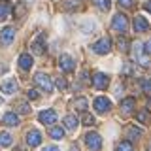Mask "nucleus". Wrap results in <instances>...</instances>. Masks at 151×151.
Returning <instances> with one entry per match:
<instances>
[{
    "label": "nucleus",
    "instance_id": "23",
    "mask_svg": "<svg viewBox=\"0 0 151 151\" xmlns=\"http://www.w3.org/2000/svg\"><path fill=\"white\" fill-rule=\"evenodd\" d=\"M117 45H119V49H123V51H129L130 49V42L129 40H127V38L125 36H119V38H117Z\"/></svg>",
    "mask_w": 151,
    "mask_h": 151
},
{
    "label": "nucleus",
    "instance_id": "22",
    "mask_svg": "<svg viewBox=\"0 0 151 151\" xmlns=\"http://www.w3.org/2000/svg\"><path fill=\"white\" fill-rule=\"evenodd\" d=\"M12 136L8 134V132H0V145H4V147H8V145H12Z\"/></svg>",
    "mask_w": 151,
    "mask_h": 151
},
{
    "label": "nucleus",
    "instance_id": "33",
    "mask_svg": "<svg viewBox=\"0 0 151 151\" xmlns=\"http://www.w3.org/2000/svg\"><path fill=\"white\" fill-rule=\"evenodd\" d=\"M23 13H25V8H23V6H17V8H15V17L19 19V17L23 15Z\"/></svg>",
    "mask_w": 151,
    "mask_h": 151
},
{
    "label": "nucleus",
    "instance_id": "11",
    "mask_svg": "<svg viewBox=\"0 0 151 151\" xmlns=\"http://www.w3.org/2000/svg\"><path fill=\"white\" fill-rule=\"evenodd\" d=\"M30 49H32V53H34V55H44V51H45L44 34H40L34 42H32V44H30Z\"/></svg>",
    "mask_w": 151,
    "mask_h": 151
},
{
    "label": "nucleus",
    "instance_id": "19",
    "mask_svg": "<svg viewBox=\"0 0 151 151\" xmlns=\"http://www.w3.org/2000/svg\"><path fill=\"white\" fill-rule=\"evenodd\" d=\"M132 51H134V59H136V60H140V57L144 55V44H140V42L132 44Z\"/></svg>",
    "mask_w": 151,
    "mask_h": 151
},
{
    "label": "nucleus",
    "instance_id": "31",
    "mask_svg": "<svg viewBox=\"0 0 151 151\" xmlns=\"http://www.w3.org/2000/svg\"><path fill=\"white\" fill-rule=\"evenodd\" d=\"M57 87H59V91H64V89L68 87L66 79H64V78H59V79H57Z\"/></svg>",
    "mask_w": 151,
    "mask_h": 151
},
{
    "label": "nucleus",
    "instance_id": "3",
    "mask_svg": "<svg viewBox=\"0 0 151 151\" xmlns=\"http://www.w3.org/2000/svg\"><path fill=\"white\" fill-rule=\"evenodd\" d=\"M85 142H87V145H89L91 151H98L102 147V138H100V134H96V132H89V134L85 136Z\"/></svg>",
    "mask_w": 151,
    "mask_h": 151
},
{
    "label": "nucleus",
    "instance_id": "34",
    "mask_svg": "<svg viewBox=\"0 0 151 151\" xmlns=\"http://www.w3.org/2000/svg\"><path fill=\"white\" fill-rule=\"evenodd\" d=\"M38 96H40V94H38L36 89H30V91H28V98H34V100H36Z\"/></svg>",
    "mask_w": 151,
    "mask_h": 151
},
{
    "label": "nucleus",
    "instance_id": "9",
    "mask_svg": "<svg viewBox=\"0 0 151 151\" xmlns=\"http://www.w3.org/2000/svg\"><path fill=\"white\" fill-rule=\"evenodd\" d=\"M111 108V102H110V98H106V96H98V98H94V110H96L98 113H104V111H108Z\"/></svg>",
    "mask_w": 151,
    "mask_h": 151
},
{
    "label": "nucleus",
    "instance_id": "25",
    "mask_svg": "<svg viewBox=\"0 0 151 151\" xmlns=\"http://www.w3.org/2000/svg\"><path fill=\"white\" fill-rule=\"evenodd\" d=\"M74 106H76V110H79V111H85V108H87V100L81 96V98H76L74 100Z\"/></svg>",
    "mask_w": 151,
    "mask_h": 151
},
{
    "label": "nucleus",
    "instance_id": "16",
    "mask_svg": "<svg viewBox=\"0 0 151 151\" xmlns=\"http://www.w3.org/2000/svg\"><path fill=\"white\" fill-rule=\"evenodd\" d=\"M125 136L129 140H138L142 136V130L136 129V127H127V129H125Z\"/></svg>",
    "mask_w": 151,
    "mask_h": 151
},
{
    "label": "nucleus",
    "instance_id": "32",
    "mask_svg": "<svg viewBox=\"0 0 151 151\" xmlns=\"http://www.w3.org/2000/svg\"><path fill=\"white\" fill-rule=\"evenodd\" d=\"M142 89H144L145 93H151V79H145V81L142 83Z\"/></svg>",
    "mask_w": 151,
    "mask_h": 151
},
{
    "label": "nucleus",
    "instance_id": "13",
    "mask_svg": "<svg viewBox=\"0 0 151 151\" xmlns=\"http://www.w3.org/2000/svg\"><path fill=\"white\" fill-rule=\"evenodd\" d=\"M134 30L136 32H145V30H149V23H147V19L145 17H134Z\"/></svg>",
    "mask_w": 151,
    "mask_h": 151
},
{
    "label": "nucleus",
    "instance_id": "18",
    "mask_svg": "<svg viewBox=\"0 0 151 151\" xmlns=\"http://www.w3.org/2000/svg\"><path fill=\"white\" fill-rule=\"evenodd\" d=\"M49 136L53 140H63L64 138V129H60V127H51V129H49Z\"/></svg>",
    "mask_w": 151,
    "mask_h": 151
},
{
    "label": "nucleus",
    "instance_id": "17",
    "mask_svg": "<svg viewBox=\"0 0 151 151\" xmlns=\"http://www.w3.org/2000/svg\"><path fill=\"white\" fill-rule=\"evenodd\" d=\"M134 104H136L134 98H132V96H127L125 100L121 102V110H123V113H130L132 108H134Z\"/></svg>",
    "mask_w": 151,
    "mask_h": 151
},
{
    "label": "nucleus",
    "instance_id": "28",
    "mask_svg": "<svg viewBox=\"0 0 151 151\" xmlns=\"http://www.w3.org/2000/svg\"><path fill=\"white\" fill-rule=\"evenodd\" d=\"M81 123H83L85 127H91V125H94V115H91V113H83Z\"/></svg>",
    "mask_w": 151,
    "mask_h": 151
},
{
    "label": "nucleus",
    "instance_id": "8",
    "mask_svg": "<svg viewBox=\"0 0 151 151\" xmlns=\"http://www.w3.org/2000/svg\"><path fill=\"white\" fill-rule=\"evenodd\" d=\"M59 66H60V70H63V72H72V70L76 68V63H74V59L70 55H60Z\"/></svg>",
    "mask_w": 151,
    "mask_h": 151
},
{
    "label": "nucleus",
    "instance_id": "4",
    "mask_svg": "<svg viewBox=\"0 0 151 151\" xmlns=\"http://www.w3.org/2000/svg\"><path fill=\"white\" fill-rule=\"evenodd\" d=\"M111 28H115V30H119V32H127V28H129V19L123 15V13H117L111 21Z\"/></svg>",
    "mask_w": 151,
    "mask_h": 151
},
{
    "label": "nucleus",
    "instance_id": "1",
    "mask_svg": "<svg viewBox=\"0 0 151 151\" xmlns=\"http://www.w3.org/2000/svg\"><path fill=\"white\" fill-rule=\"evenodd\" d=\"M34 81L40 85L42 89H44L45 93H51L53 91V81H51V78L47 74H44V72H38L36 76H34Z\"/></svg>",
    "mask_w": 151,
    "mask_h": 151
},
{
    "label": "nucleus",
    "instance_id": "41",
    "mask_svg": "<svg viewBox=\"0 0 151 151\" xmlns=\"http://www.w3.org/2000/svg\"><path fill=\"white\" fill-rule=\"evenodd\" d=\"M149 108H151V98H149Z\"/></svg>",
    "mask_w": 151,
    "mask_h": 151
},
{
    "label": "nucleus",
    "instance_id": "5",
    "mask_svg": "<svg viewBox=\"0 0 151 151\" xmlns=\"http://www.w3.org/2000/svg\"><path fill=\"white\" fill-rule=\"evenodd\" d=\"M108 83H110V78H108L106 74H102V72L93 74V85L98 89V91H104V89L108 87Z\"/></svg>",
    "mask_w": 151,
    "mask_h": 151
},
{
    "label": "nucleus",
    "instance_id": "6",
    "mask_svg": "<svg viewBox=\"0 0 151 151\" xmlns=\"http://www.w3.org/2000/svg\"><path fill=\"white\" fill-rule=\"evenodd\" d=\"M13 38H15V28L13 27H4L2 30H0V42H2L4 45H9L13 42Z\"/></svg>",
    "mask_w": 151,
    "mask_h": 151
},
{
    "label": "nucleus",
    "instance_id": "7",
    "mask_svg": "<svg viewBox=\"0 0 151 151\" xmlns=\"http://www.w3.org/2000/svg\"><path fill=\"white\" fill-rule=\"evenodd\" d=\"M17 81L13 78H8V79H4L2 85H0V91H2L4 94H13V93H17Z\"/></svg>",
    "mask_w": 151,
    "mask_h": 151
},
{
    "label": "nucleus",
    "instance_id": "30",
    "mask_svg": "<svg viewBox=\"0 0 151 151\" xmlns=\"http://www.w3.org/2000/svg\"><path fill=\"white\" fill-rule=\"evenodd\" d=\"M17 111H21V113H28V111H30V108H28V104H27V102H21V104H17Z\"/></svg>",
    "mask_w": 151,
    "mask_h": 151
},
{
    "label": "nucleus",
    "instance_id": "39",
    "mask_svg": "<svg viewBox=\"0 0 151 151\" xmlns=\"http://www.w3.org/2000/svg\"><path fill=\"white\" fill-rule=\"evenodd\" d=\"M70 151H79V149H78V145L74 144V145H72V149H70Z\"/></svg>",
    "mask_w": 151,
    "mask_h": 151
},
{
    "label": "nucleus",
    "instance_id": "12",
    "mask_svg": "<svg viewBox=\"0 0 151 151\" xmlns=\"http://www.w3.org/2000/svg\"><path fill=\"white\" fill-rule=\"evenodd\" d=\"M27 144L30 145V147H38V145L42 144V132L40 130H30L27 134Z\"/></svg>",
    "mask_w": 151,
    "mask_h": 151
},
{
    "label": "nucleus",
    "instance_id": "36",
    "mask_svg": "<svg viewBox=\"0 0 151 151\" xmlns=\"http://www.w3.org/2000/svg\"><path fill=\"white\" fill-rule=\"evenodd\" d=\"M144 51H145V53H147V55H151V40H149L147 44L144 45Z\"/></svg>",
    "mask_w": 151,
    "mask_h": 151
},
{
    "label": "nucleus",
    "instance_id": "35",
    "mask_svg": "<svg viewBox=\"0 0 151 151\" xmlns=\"http://www.w3.org/2000/svg\"><path fill=\"white\" fill-rule=\"evenodd\" d=\"M117 2H119L121 6H125V8H130L132 6V0H117Z\"/></svg>",
    "mask_w": 151,
    "mask_h": 151
},
{
    "label": "nucleus",
    "instance_id": "20",
    "mask_svg": "<svg viewBox=\"0 0 151 151\" xmlns=\"http://www.w3.org/2000/svg\"><path fill=\"white\" fill-rule=\"evenodd\" d=\"M76 125H78V119H76L74 115H66V117H64V127H66L68 130H74Z\"/></svg>",
    "mask_w": 151,
    "mask_h": 151
},
{
    "label": "nucleus",
    "instance_id": "40",
    "mask_svg": "<svg viewBox=\"0 0 151 151\" xmlns=\"http://www.w3.org/2000/svg\"><path fill=\"white\" fill-rule=\"evenodd\" d=\"M25 2H27V4H30V2H32V0H25Z\"/></svg>",
    "mask_w": 151,
    "mask_h": 151
},
{
    "label": "nucleus",
    "instance_id": "24",
    "mask_svg": "<svg viewBox=\"0 0 151 151\" xmlns=\"http://www.w3.org/2000/svg\"><path fill=\"white\" fill-rule=\"evenodd\" d=\"M93 2H94V6H96V8H100L102 12L110 9V6H111V2H110V0H93Z\"/></svg>",
    "mask_w": 151,
    "mask_h": 151
},
{
    "label": "nucleus",
    "instance_id": "27",
    "mask_svg": "<svg viewBox=\"0 0 151 151\" xmlns=\"http://www.w3.org/2000/svg\"><path fill=\"white\" fill-rule=\"evenodd\" d=\"M136 119H138L140 123H147L149 121V111L147 110H140L138 113H136Z\"/></svg>",
    "mask_w": 151,
    "mask_h": 151
},
{
    "label": "nucleus",
    "instance_id": "37",
    "mask_svg": "<svg viewBox=\"0 0 151 151\" xmlns=\"http://www.w3.org/2000/svg\"><path fill=\"white\" fill-rule=\"evenodd\" d=\"M145 9H147V12H151V0H147V2H145Z\"/></svg>",
    "mask_w": 151,
    "mask_h": 151
},
{
    "label": "nucleus",
    "instance_id": "21",
    "mask_svg": "<svg viewBox=\"0 0 151 151\" xmlns=\"http://www.w3.org/2000/svg\"><path fill=\"white\" fill-rule=\"evenodd\" d=\"M115 151H134V147H132V144H130L129 140H123V142H119V144H117Z\"/></svg>",
    "mask_w": 151,
    "mask_h": 151
},
{
    "label": "nucleus",
    "instance_id": "38",
    "mask_svg": "<svg viewBox=\"0 0 151 151\" xmlns=\"http://www.w3.org/2000/svg\"><path fill=\"white\" fill-rule=\"evenodd\" d=\"M45 151H59V147H47Z\"/></svg>",
    "mask_w": 151,
    "mask_h": 151
},
{
    "label": "nucleus",
    "instance_id": "26",
    "mask_svg": "<svg viewBox=\"0 0 151 151\" xmlns=\"http://www.w3.org/2000/svg\"><path fill=\"white\" fill-rule=\"evenodd\" d=\"M79 8V0H64V9L72 12V9H78Z\"/></svg>",
    "mask_w": 151,
    "mask_h": 151
},
{
    "label": "nucleus",
    "instance_id": "14",
    "mask_svg": "<svg viewBox=\"0 0 151 151\" xmlns=\"http://www.w3.org/2000/svg\"><path fill=\"white\" fill-rule=\"evenodd\" d=\"M2 121H4V125H8V127H15V125H19V117L15 115V113H12V111L4 113Z\"/></svg>",
    "mask_w": 151,
    "mask_h": 151
},
{
    "label": "nucleus",
    "instance_id": "10",
    "mask_svg": "<svg viewBox=\"0 0 151 151\" xmlns=\"http://www.w3.org/2000/svg\"><path fill=\"white\" fill-rule=\"evenodd\" d=\"M40 123H44V125H51L53 127V123L57 121V113L53 110H44V111H40Z\"/></svg>",
    "mask_w": 151,
    "mask_h": 151
},
{
    "label": "nucleus",
    "instance_id": "29",
    "mask_svg": "<svg viewBox=\"0 0 151 151\" xmlns=\"http://www.w3.org/2000/svg\"><path fill=\"white\" fill-rule=\"evenodd\" d=\"M9 15V6L6 2H0V19H6Z\"/></svg>",
    "mask_w": 151,
    "mask_h": 151
},
{
    "label": "nucleus",
    "instance_id": "15",
    "mask_svg": "<svg viewBox=\"0 0 151 151\" xmlns=\"http://www.w3.org/2000/svg\"><path fill=\"white\" fill-rule=\"evenodd\" d=\"M19 66H21L23 70H28L32 66V57L28 55V53H23V55H19Z\"/></svg>",
    "mask_w": 151,
    "mask_h": 151
},
{
    "label": "nucleus",
    "instance_id": "2",
    "mask_svg": "<svg viewBox=\"0 0 151 151\" xmlns=\"http://www.w3.org/2000/svg\"><path fill=\"white\" fill-rule=\"evenodd\" d=\"M93 49H94V53H98V55H106V53H110V49H111V40L108 36H104L102 40H98L96 44L93 45Z\"/></svg>",
    "mask_w": 151,
    "mask_h": 151
}]
</instances>
